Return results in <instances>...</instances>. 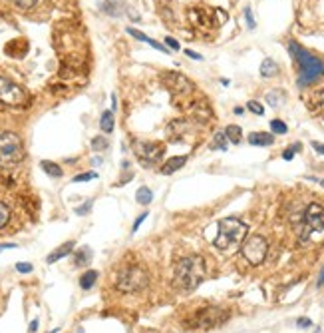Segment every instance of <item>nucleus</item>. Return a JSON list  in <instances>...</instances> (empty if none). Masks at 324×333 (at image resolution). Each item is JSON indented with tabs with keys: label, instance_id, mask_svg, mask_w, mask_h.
Wrapping results in <instances>:
<instances>
[{
	"label": "nucleus",
	"instance_id": "obj_38",
	"mask_svg": "<svg viewBox=\"0 0 324 333\" xmlns=\"http://www.w3.org/2000/svg\"><path fill=\"white\" fill-rule=\"evenodd\" d=\"M129 180H134V174H132V172H129V174H125V176H123V178H121V180L117 182L116 186H125V184H127Z\"/></svg>",
	"mask_w": 324,
	"mask_h": 333
},
{
	"label": "nucleus",
	"instance_id": "obj_37",
	"mask_svg": "<svg viewBox=\"0 0 324 333\" xmlns=\"http://www.w3.org/2000/svg\"><path fill=\"white\" fill-rule=\"evenodd\" d=\"M297 325H299V327H310L312 321H310L308 317H301V319H297Z\"/></svg>",
	"mask_w": 324,
	"mask_h": 333
},
{
	"label": "nucleus",
	"instance_id": "obj_34",
	"mask_svg": "<svg viewBox=\"0 0 324 333\" xmlns=\"http://www.w3.org/2000/svg\"><path fill=\"white\" fill-rule=\"evenodd\" d=\"M16 271H20V273H30V271H32V263H26V262L16 263Z\"/></svg>",
	"mask_w": 324,
	"mask_h": 333
},
{
	"label": "nucleus",
	"instance_id": "obj_33",
	"mask_svg": "<svg viewBox=\"0 0 324 333\" xmlns=\"http://www.w3.org/2000/svg\"><path fill=\"white\" fill-rule=\"evenodd\" d=\"M245 18H247V26H249V28L253 30V28L256 26V22H255V18H253V10H251L249 6L245 8Z\"/></svg>",
	"mask_w": 324,
	"mask_h": 333
},
{
	"label": "nucleus",
	"instance_id": "obj_16",
	"mask_svg": "<svg viewBox=\"0 0 324 333\" xmlns=\"http://www.w3.org/2000/svg\"><path fill=\"white\" fill-rule=\"evenodd\" d=\"M278 74V64L273 58H265L261 64V76L263 78H275Z\"/></svg>",
	"mask_w": 324,
	"mask_h": 333
},
{
	"label": "nucleus",
	"instance_id": "obj_2",
	"mask_svg": "<svg viewBox=\"0 0 324 333\" xmlns=\"http://www.w3.org/2000/svg\"><path fill=\"white\" fill-rule=\"evenodd\" d=\"M205 280V262L201 256H187L175 265V287L181 291H193Z\"/></svg>",
	"mask_w": 324,
	"mask_h": 333
},
{
	"label": "nucleus",
	"instance_id": "obj_44",
	"mask_svg": "<svg viewBox=\"0 0 324 333\" xmlns=\"http://www.w3.org/2000/svg\"><path fill=\"white\" fill-rule=\"evenodd\" d=\"M36 329H38V319H34V321L30 323V333H34Z\"/></svg>",
	"mask_w": 324,
	"mask_h": 333
},
{
	"label": "nucleus",
	"instance_id": "obj_45",
	"mask_svg": "<svg viewBox=\"0 0 324 333\" xmlns=\"http://www.w3.org/2000/svg\"><path fill=\"white\" fill-rule=\"evenodd\" d=\"M117 108V98H116V94H112V112Z\"/></svg>",
	"mask_w": 324,
	"mask_h": 333
},
{
	"label": "nucleus",
	"instance_id": "obj_13",
	"mask_svg": "<svg viewBox=\"0 0 324 333\" xmlns=\"http://www.w3.org/2000/svg\"><path fill=\"white\" fill-rule=\"evenodd\" d=\"M249 144L251 146H273L275 136L271 132H253V134H249Z\"/></svg>",
	"mask_w": 324,
	"mask_h": 333
},
{
	"label": "nucleus",
	"instance_id": "obj_43",
	"mask_svg": "<svg viewBox=\"0 0 324 333\" xmlns=\"http://www.w3.org/2000/svg\"><path fill=\"white\" fill-rule=\"evenodd\" d=\"M316 286L324 287V267H322V271H320V275H318V282H316Z\"/></svg>",
	"mask_w": 324,
	"mask_h": 333
},
{
	"label": "nucleus",
	"instance_id": "obj_30",
	"mask_svg": "<svg viewBox=\"0 0 324 333\" xmlns=\"http://www.w3.org/2000/svg\"><path fill=\"white\" fill-rule=\"evenodd\" d=\"M247 110H249V112H253V114H256V116H263V114H265V108H263V106L256 102V100H251V102L247 104Z\"/></svg>",
	"mask_w": 324,
	"mask_h": 333
},
{
	"label": "nucleus",
	"instance_id": "obj_27",
	"mask_svg": "<svg viewBox=\"0 0 324 333\" xmlns=\"http://www.w3.org/2000/svg\"><path fill=\"white\" fill-rule=\"evenodd\" d=\"M271 130H273V134H286L288 132V128L282 120H271Z\"/></svg>",
	"mask_w": 324,
	"mask_h": 333
},
{
	"label": "nucleus",
	"instance_id": "obj_21",
	"mask_svg": "<svg viewBox=\"0 0 324 333\" xmlns=\"http://www.w3.org/2000/svg\"><path fill=\"white\" fill-rule=\"evenodd\" d=\"M136 200H138V204H141V206H149L151 200H153V191L149 190L147 186H139L138 191H136Z\"/></svg>",
	"mask_w": 324,
	"mask_h": 333
},
{
	"label": "nucleus",
	"instance_id": "obj_9",
	"mask_svg": "<svg viewBox=\"0 0 324 333\" xmlns=\"http://www.w3.org/2000/svg\"><path fill=\"white\" fill-rule=\"evenodd\" d=\"M134 154L138 156V160L143 166H153L161 160L163 156V146L157 142H143V140H136L134 142Z\"/></svg>",
	"mask_w": 324,
	"mask_h": 333
},
{
	"label": "nucleus",
	"instance_id": "obj_28",
	"mask_svg": "<svg viewBox=\"0 0 324 333\" xmlns=\"http://www.w3.org/2000/svg\"><path fill=\"white\" fill-rule=\"evenodd\" d=\"M98 178V174L95 172H84V174H78V176H74V184H80V182H90V180H95Z\"/></svg>",
	"mask_w": 324,
	"mask_h": 333
},
{
	"label": "nucleus",
	"instance_id": "obj_42",
	"mask_svg": "<svg viewBox=\"0 0 324 333\" xmlns=\"http://www.w3.org/2000/svg\"><path fill=\"white\" fill-rule=\"evenodd\" d=\"M312 148L318 152V154H322L324 156V144H320V142H312Z\"/></svg>",
	"mask_w": 324,
	"mask_h": 333
},
{
	"label": "nucleus",
	"instance_id": "obj_35",
	"mask_svg": "<svg viewBox=\"0 0 324 333\" xmlns=\"http://www.w3.org/2000/svg\"><path fill=\"white\" fill-rule=\"evenodd\" d=\"M165 46L171 48V50H175V52L181 48V46H179V42H177L175 38H171V36H167V38H165Z\"/></svg>",
	"mask_w": 324,
	"mask_h": 333
},
{
	"label": "nucleus",
	"instance_id": "obj_6",
	"mask_svg": "<svg viewBox=\"0 0 324 333\" xmlns=\"http://www.w3.org/2000/svg\"><path fill=\"white\" fill-rule=\"evenodd\" d=\"M324 232V208L320 204H310L302 215V224L299 228V238L301 241H308L312 234H322Z\"/></svg>",
	"mask_w": 324,
	"mask_h": 333
},
{
	"label": "nucleus",
	"instance_id": "obj_23",
	"mask_svg": "<svg viewBox=\"0 0 324 333\" xmlns=\"http://www.w3.org/2000/svg\"><path fill=\"white\" fill-rule=\"evenodd\" d=\"M211 148H213V150H221V152L227 150V136H225V132H217V134H215Z\"/></svg>",
	"mask_w": 324,
	"mask_h": 333
},
{
	"label": "nucleus",
	"instance_id": "obj_32",
	"mask_svg": "<svg viewBox=\"0 0 324 333\" xmlns=\"http://www.w3.org/2000/svg\"><path fill=\"white\" fill-rule=\"evenodd\" d=\"M92 206H93V200H86V204L84 206H80V208H76V214L78 215H86L90 210H92Z\"/></svg>",
	"mask_w": 324,
	"mask_h": 333
},
{
	"label": "nucleus",
	"instance_id": "obj_39",
	"mask_svg": "<svg viewBox=\"0 0 324 333\" xmlns=\"http://www.w3.org/2000/svg\"><path fill=\"white\" fill-rule=\"evenodd\" d=\"M316 102H318V108L324 112V90H320V92H316Z\"/></svg>",
	"mask_w": 324,
	"mask_h": 333
},
{
	"label": "nucleus",
	"instance_id": "obj_20",
	"mask_svg": "<svg viewBox=\"0 0 324 333\" xmlns=\"http://www.w3.org/2000/svg\"><path fill=\"white\" fill-rule=\"evenodd\" d=\"M98 271L95 269H88L82 277H80V287L84 289V291H88V289H92L93 286H95V280H98Z\"/></svg>",
	"mask_w": 324,
	"mask_h": 333
},
{
	"label": "nucleus",
	"instance_id": "obj_31",
	"mask_svg": "<svg viewBox=\"0 0 324 333\" xmlns=\"http://www.w3.org/2000/svg\"><path fill=\"white\" fill-rule=\"evenodd\" d=\"M267 102H269L273 108H277L278 104L282 102V94H280V92H269V94H267Z\"/></svg>",
	"mask_w": 324,
	"mask_h": 333
},
{
	"label": "nucleus",
	"instance_id": "obj_26",
	"mask_svg": "<svg viewBox=\"0 0 324 333\" xmlns=\"http://www.w3.org/2000/svg\"><path fill=\"white\" fill-rule=\"evenodd\" d=\"M8 219H10V208L4 202H0V230L8 224Z\"/></svg>",
	"mask_w": 324,
	"mask_h": 333
},
{
	"label": "nucleus",
	"instance_id": "obj_3",
	"mask_svg": "<svg viewBox=\"0 0 324 333\" xmlns=\"http://www.w3.org/2000/svg\"><path fill=\"white\" fill-rule=\"evenodd\" d=\"M247 226L237 217H223L219 221V234L213 241V245L219 252H233L241 245V241L247 236Z\"/></svg>",
	"mask_w": 324,
	"mask_h": 333
},
{
	"label": "nucleus",
	"instance_id": "obj_29",
	"mask_svg": "<svg viewBox=\"0 0 324 333\" xmlns=\"http://www.w3.org/2000/svg\"><path fill=\"white\" fill-rule=\"evenodd\" d=\"M302 146L301 144H293V146H290V148H286V150H284V152H282V158H284V160H286V162H290V160H293V158H295V152H299V150H301Z\"/></svg>",
	"mask_w": 324,
	"mask_h": 333
},
{
	"label": "nucleus",
	"instance_id": "obj_41",
	"mask_svg": "<svg viewBox=\"0 0 324 333\" xmlns=\"http://www.w3.org/2000/svg\"><path fill=\"white\" fill-rule=\"evenodd\" d=\"M14 247H18L16 243H0V254L4 252V249H14Z\"/></svg>",
	"mask_w": 324,
	"mask_h": 333
},
{
	"label": "nucleus",
	"instance_id": "obj_18",
	"mask_svg": "<svg viewBox=\"0 0 324 333\" xmlns=\"http://www.w3.org/2000/svg\"><path fill=\"white\" fill-rule=\"evenodd\" d=\"M90 260H92V249H90V247H80V249L74 254V265H76V267L88 265Z\"/></svg>",
	"mask_w": 324,
	"mask_h": 333
},
{
	"label": "nucleus",
	"instance_id": "obj_19",
	"mask_svg": "<svg viewBox=\"0 0 324 333\" xmlns=\"http://www.w3.org/2000/svg\"><path fill=\"white\" fill-rule=\"evenodd\" d=\"M40 168L46 172L50 178H62L64 176V170L58 166L56 162H50V160H42L40 162Z\"/></svg>",
	"mask_w": 324,
	"mask_h": 333
},
{
	"label": "nucleus",
	"instance_id": "obj_4",
	"mask_svg": "<svg viewBox=\"0 0 324 333\" xmlns=\"http://www.w3.org/2000/svg\"><path fill=\"white\" fill-rule=\"evenodd\" d=\"M149 284V275L141 265H127L119 271L116 277V287L123 293H136L141 291Z\"/></svg>",
	"mask_w": 324,
	"mask_h": 333
},
{
	"label": "nucleus",
	"instance_id": "obj_22",
	"mask_svg": "<svg viewBox=\"0 0 324 333\" xmlns=\"http://www.w3.org/2000/svg\"><path fill=\"white\" fill-rule=\"evenodd\" d=\"M225 136H227V140L233 144H239L241 142V138H243V130H241V126H235V124H231V126H227L225 128Z\"/></svg>",
	"mask_w": 324,
	"mask_h": 333
},
{
	"label": "nucleus",
	"instance_id": "obj_5",
	"mask_svg": "<svg viewBox=\"0 0 324 333\" xmlns=\"http://www.w3.org/2000/svg\"><path fill=\"white\" fill-rule=\"evenodd\" d=\"M24 158L22 140L14 132H0V166L18 164Z\"/></svg>",
	"mask_w": 324,
	"mask_h": 333
},
{
	"label": "nucleus",
	"instance_id": "obj_10",
	"mask_svg": "<svg viewBox=\"0 0 324 333\" xmlns=\"http://www.w3.org/2000/svg\"><path fill=\"white\" fill-rule=\"evenodd\" d=\"M0 102L8 106H22L26 102V92L12 80L4 78L2 74H0Z\"/></svg>",
	"mask_w": 324,
	"mask_h": 333
},
{
	"label": "nucleus",
	"instance_id": "obj_11",
	"mask_svg": "<svg viewBox=\"0 0 324 333\" xmlns=\"http://www.w3.org/2000/svg\"><path fill=\"white\" fill-rule=\"evenodd\" d=\"M163 80H165L167 88H169L173 94H189L191 88H193V84L187 80L185 76H181L179 72H169V74H165Z\"/></svg>",
	"mask_w": 324,
	"mask_h": 333
},
{
	"label": "nucleus",
	"instance_id": "obj_40",
	"mask_svg": "<svg viewBox=\"0 0 324 333\" xmlns=\"http://www.w3.org/2000/svg\"><path fill=\"white\" fill-rule=\"evenodd\" d=\"M185 56H189L191 60H203V56L197 54V52H193V50H185Z\"/></svg>",
	"mask_w": 324,
	"mask_h": 333
},
{
	"label": "nucleus",
	"instance_id": "obj_12",
	"mask_svg": "<svg viewBox=\"0 0 324 333\" xmlns=\"http://www.w3.org/2000/svg\"><path fill=\"white\" fill-rule=\"evenodd\" d=\"M185 164H187V156H173V158H169V160L161 166V174L163 176L175 174V172H179Z\"/></svg>",
	"mask_w": 324,
	"mask_h": 333
},
{
	"label": "nucleus",
	"instance_id": "obj_15",
	"mask_svg": "<svg viewBox=\"0 0 324 333\" xmlns=\"http://www.w3.org/2000/svg\"><path fill=\"white\" fill-rule=\"evenodd\" d=\"M127 34L129 36H134L136 40H141V42H145V44H149V46H153L155 50H159V52H167V48L163 46V44H159V42H155V40H151L147 34H143V32H139V30H136V28H127Z\"/></svg>",
	"mask_w": 324,
	"mask_h": 333
},
{
	"label": "nucleus",
	"instance_id": "obj_17",
	"mask_svg": "<svg viewBox=\"0 0 324 333\" xmlns=\"http://www.w3.org/2000/svg\"><path fill=\"white\" fill-rule=\"evenodd\" d=\"M114 126H116V122H114V112H112V110H106V112L102 114V118H100V128H102V132H104V134H112V132H114Z\"/></svg>",
	"mask_w": 324,
	"mask_h": 333
},
{
	"label": "nucleus",
	"instance_id": "obj_7",
	"mask_svg": "<svg viewBox=\"0 0 324 333\" xmlns=\"http://www.w3.org/2000/svg\"><path fill=\"white\" fill-rule=\"evenodd\" d=\"M267 252H269V241L263 238V236H258V234L251 236V238L243 243V247H241L243 258L251 263V265H261V263L265 262V258H267Z\"/></svg>",
	"mask_w": 324,
	"mask_h": 333
},
{
	"label": "nucleus",
	"instance_id": "obj_25",
	"mask_svg": "<svg viewBox=\"0 0 324 333\" xmlns=\"http://www.w3.org/2000/svg\"><path fill=\"white\" fill-rule=\"evenodd\" d=\"M14 8H18V10H30V8H34V4H36V0H8Z\"/></svg>",
	"mask_w": 324,
	"mask_h": 333
},
{
	"label": "nucleus",
	"instance_id": "obj_36",
	"mask_svg": "<svg viewBox=\"0 0 324 333\" xmlns=\"http://www.w3.org/2000/svg\"><path fill=\"white\" fill-rule=\"evenodd\" d=\"M147 215H149V214H147V212H143V214L139 215L138 219H136V221H134V228H132V232H134V234H136V232H138V230H139V226H141V224H143V221H145V217H147Z\"/></svg>",
	"mask_w": 324,
	"mask_h": 333
},
{
	"label": "nucleus",
	"instance_id": "obj_46",
	"mask_svg": "<svg viewBox=\"0 0 324 333\" xmlns=\"http://www.w3.org/2000/svg\"><path fill=\"white\" fill-rule=\"evenodd\" d=\"M320 184H322V186H324V180H322V182H320Z\"/></svg>",
	"mask_w": 324,
	"mask_h": 333
},
{
	"label": "nucleus",
	"instance_id": "obj_24",
	"mask_svg": "<svg viewBox=\"0 0 324 333\" xmlns=\"http://www.w3.org/2000/svg\"><path fill=\"white\" fill-rule=\"evenodd\" d=\"M110 148V142L106 140V136H95L92 140V150L93 152H106Z\"/></svg>",
	"mask_w": 324,
	"mask_h": 333
},
{
	"label": "nucleus",
	"instance_id": "obj_14",
	"mask_svg": "<svg viewBox=\"0 0 324 333\" xmlns=\"http://www.w3.org/2000/svg\"><path fill=\"white\" fill-rule=\"evenodd\" d=\"M74 252V241H66V243H62L58 249H54L50 256L46 258L48 263H56L58 260H62V258H66V256H70Z\"/></svg>",
	"mask_w": 324,
	"mask_h": 333
},
{
	"label": "nucleus",
	"instance_id": "obj_1",
	"mask_svg": "<svg viewBox=\"0 0 324 333\" xmlns=\"http://www.w3.org/2000/svg\"><path fill=\"white\" fill-rule=\"evenodd\" d=\"M288 52L293 56V60L299 64V70H301V76H299V88H304L312 82H316L318 78L324 76V62L320 58L312 56L308 50H304L301 44H297L295 40L288 42Z\"/></svg>",
	"mask_w": 324,
	"mask_h": 333
},
{
	"label": "nucleus",
	"instance_id": "obj_8",
	"mask_svg": "<svg viewBox=\"0 0 324 333\" xmlns=\"http://www.w3.org/2000/svg\"><path fill=\"white\" fill-rule=\"evenodd\" d=\"M229 319V313L225 310H217V308H205L199 310L193 317V325L199 329H215L221 323H225Z\"/></svg>",
	"mask_w": 324,
	"mask_h": 333
}]
</instances>
